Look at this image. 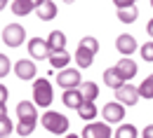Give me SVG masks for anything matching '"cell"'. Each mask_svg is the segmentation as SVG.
<instances>
[{
  "label": "cell",
  "mask_w": 153,
  "mask_h": 138,
  "mask_svg": "<svg viewBox=\"0 0 153 138\" xmlns=\"http://www.w3.org/2000/svg\"><path fill=\"white\" fill-rule=\"evenodd\" d=\"M52 101H54V91H52L50 80H45V77L33 80V103L38 108H50Z\"/></svg>",
  "instance_id": "obj_3"
},
{
  "label": "cell",
  "mask_w": 153,
  "mask_h": 138,
  "mask_svg": "<svg viewBox=\"0 0 153 138\" xmlns=\"http://www.w3.org/2000/svg\"><path fill=\"white\" fill-rule=\"evenodd\" d=\"M137 136H139V131H137L134 124H123L115 131V138H137Z\"/></svg>",
  "instance_id": "obj_23"
},
{
  "label": "cell",
  "mask_w": 153,
  "mask_h": 138,
  "mask_svg": "<svg viewBox=\"0 0 153 138\" xmlns=\"http://www.w3.org/2000/svg\"><path fill=\"white\" fill-rule=\"evenodd\" d=\"M80 47H85V49H90V52H99V40L92 38V35H87V38H82L80 40Z\"/></svg>",
  "instance_id": "obj_26"
},
{
  "label": "cell",
  "mask_w": 153,
  "mask_h": 138,
  "mask_svg": "<svg viewBox=\"0 0 153 138\" xmlns=\"http://www.w3.org/2000/svg\"><path fill=\"white\" fill-rule=\"evenodd\" d=\"M92 61H94V52H90V49H85V47L78 45V49H76V63H78V68H90Z\"/></svg>",
  "instance_id": "obj_17"
},
{
  "label": "cell",
  "mask_w": 153,
  "mask_h": 138,
  "mask_svg": "<svg viewBox=\"0 0 153 138\" xmlns=\"http://www.w3.org/2000/svg\"><path fill=\"white\" fill-rule=\"evenodd\" d=\"M36 73H38V68H36V63L31 59H19L17 63H14V75L19 80H33L36 77Z\"/></svg>",
  "instance_id": "obj_9"
},
{
  "label": "cell",
  "mask_w": 153,
  "mask_h": 138,
  "mask_svg": "<svg viewBox=\"0 0 153 138\" xmlns=\"http://www.w3.org/2000/svg\"><path fill=\"white\" fill-rule=\"evenodd\" d=\"M5 103H7V87L2 84L0 87V108H5Z\"/></svg>",
  "instance_id": "obj_30"
},
{
  "label": "cell",
  "mask_w": 153,
  "mask_h": 138,
  "mask_svg": "<svg viewBox=\"0 0 153 138\" xmlns=\"http://www.w3.org/2000/svg\"><path fill=\"white\" fill-rule=\"evenodd\" d=\"M64 138H82V136H76V134H68V136H64Z\"/></svg>",
  "instance_id": "obj_34"
},
{
  "label": "cell",
  "mask_w": 153,
  "mask_h": 138,
  "mask_svg": "<svg viewBox=\"0 0 153 138\" xmlns=\"http://www.w3.org/2000/svg\"><path fill=\"white\" fill-rule=\"evenodd\" d=\"M137 0H113V5L118 7V9H123V7H132Z\"/></svg>",
  "instance_id": "obj_29"
},
{
  "label": "cell",
  "mask_w": 153,
  "mask_h": 138,
  "mask_svg": "<svg viewBox=\"0 0 153 138\" xmlns=\"http://www.w3.org/2000/svg\"><path fill=\"white\" fill-rule=\"evenodd\" d=\"M17 117H19L17 134H19V136H31L33 129H36V124H38L36 103H31V101H19V103H17Z\"/></svg>",
  "instance_id": "obj_1"
},
{
  "label": "cell",
  "mask_w": 153,
  "mask_h": 138,
  "mask_svg": "<svg viewBox=\"0 0 153 138\" xmlns=\"http://www.w3.org/2000/svg\"><path fill=\"white\" fill-rule=\"evenodd\" d=\"M146 33H149V35H151V38H153V19L149 21V23H146Z\"/></svg>",
  "instance_id": "obj_32"
},
{
  "label": "cell",
  "mask_w": 153,
  "mask_h": 138,
  "mask_svg": "<svg viewBox=\"0 0 153 138\" xmlns=\"http://www.w3.org/2000/svg\"><path fill=\"white\" fill-rule=\"evenodd\" d=\"M139 96H141V94H139V87H132L130 82H125L123 87L115 89V99L120 101L123 105H127V108H130V105H137Z\"/></svg>",
  "instance_id": "obj_5"
},
{
  "label": "cell",
  "mask_w": 153,
  "mask_h": 138,
  "mask_svg": "<svg viewBox=\"0 0 153 138\" xmlns=\"http://www.w3.org/2000/svg\"><path fill=\"white\" fill-rule=\"evenodd\" d=\"M7 73H10V59L2 54L0 56V77H7Z\"/></svg>",
  "instance_id": "obj_28"
},
{
  "label": "cell",
  "mask_w": 153,
  "mask_h": 138,
  "mask_svg": "<svg viewBox=\"0 0 153 138\" xmlns=\"http://www.w3.org/2000/svg\"><path fill=\"white\" fill-rule=\"evenodd\" d=\"M144 138H153V124L144 126Z\"/></svg>",
  "instance_id": "obj_31"
},
{
  "label": "cell",
  "mask_w": 153,
  "mask_h": 138,
  "mask_svg": "<svg viewBox=\"0 0 153 138\" xmlns=\"http://www.w3.org/2000/svg\"><path fill=\"white\" fill-rule=\"evenodd\" d=\"M80 89H82L85 101H94L97 96H99V87H97L94 82H82V84H80Z\"/></svg>",
  "instance_id": "obj_22"
},
{
  "label": "cell",
  "mask_w": 153,
  "mask_h": 138,
  "mask_svg": "<svg viewBox=\"0 0 153 138\" xmlns=\"http://www.w3.org/2000/svg\"><path fill=\"white\" fill-rule=\"evenodd\" d=\"M125 105L120 103V101H113V103H106L104 108H101V115H104V122H108V124H118V122H123L125 117Z\"/></svg>",
  "instance_id": "obj_6"
},
{
  "label": "cell",
  "mask_w": 153,
  "mask_h": 138,
  "mask_svg": "<svg viewBox=\"0 0 153 138\" xmlns=\"http://www.w3.org/2000/svg\"><path fill=\"white\" fill-rule=\"evenodd\" d=\"M31 2H33V5H36V9H38V7L42 5V2H45V0H31Z\"/></svg>",
  "instance_id": "obj_33"
},
{
  "label": "cell",
  "mask_w": 153,
  "mask_h": 138,
  "mask_svg": "<svg viewBox=\"0 0 153 138\" xmlns=\"http://www.w3.org/2000/svg\"><path fill=\"white\" fill-rule=\"evenodd\" d=\"M28 52H31V56H33L36 61H42V59H47V56L52 54L47 40H42V38H31V42H28Z\"/></svg>",
  "instance_id": "obj_10"
},
{
  "label": "cell",
  "mask_w": 153,
  "mask_h": 138,
  "mask_svg": "<svg viewBox=\"0 0 153 138\" xmlns=\"http://www.w3.org/2000/svg\"><path fill=\"white\" fill-rule=\"evenodd\" d=\"M137 17H139V9L137 7H123V9H118V19L123 21V23H134L137 21Z\"/></svg>",
  "instance_id": "obj_21"
},
{
  "label": "cell",
  "mask_w": 153,
  "mask_h": 138,
  "mask_svg": "<svg viewBox=\"0 0 153 138\" xmlns=\"http://www.w3.org/2000/svg\"><path fill=\"white\" fill-rule=\"evenodd\" d=\"M26 40V28L21 23H10L2 28V42L7 47H21Z\"/></svg>",
  "instance_id": "obj_4"
},
{
  "label": "cell",
  "mask_w": 153,
  "mask_h": 138,
  "mask_svg": "<svg viewBox=\"0 0 153 138\" xmlns=\"http://www.w3.org/2000/svg\"><path fill=\"white\" fill-rule=\"evenodd\" d=\"M31 12H36V5H33L31 0H14V2H12V14L26 17V14H31Z\"/></svg>",
  "instance_id": "obj_18"
},
{
  "label": "cell",
  "mask_w": 153,
  "mask_h": 138,
  "mask_svg": "<svg viewBox=\"0 0 153 138\" xmlns=\"http://www.w3.org/2000/svg\"><path fill=\"white\" fill-rule=\"evenodd\" d=\"M151 7H153V0H151Z\"/></svg>",
  "instance_id": "obj_37"
},
{
  "label": "cell",
  "mask_w": 153,
  "mask_h": 138,
  "mask_svg": "<svg viewBox=\"0 0 153 138\" xmlns=\"http://www.w3.org/2000/svg\"><path fill=\"white\" fill-rule=\"evenodd\" d=\"M115 49L123 54V56H130L132 52H137V40L130 35V33H123L115 38Z\"/></svg>",
  "instance_id": "obj_11"
},
{
  "label": "cell",
  "mask_w": 153,
  "mask_h": 138,
  "mask_svg": "<svg viewBox=\"0 0 153 138\" xmlns=\"http://www.w3.org/2000/svg\"><path fill=\"white\" fill-rule=\"evenodd\" d=\"M47 45H50L52 54H61V52H66V35L61 31H52L47 38Z\"/></svg>",
  "instance_id": "obj_14"
},
{
  "label": "cell",
  "mask_w": 153,
  "mask_h": 138,
  "mask_svg": "<svg viewBox=\"0 0 153 138\" xmlns=\"http://www.w3.org/2000/svg\"><path fill=\"white\" fill-rule=\"evenodd\" d=\"M57 84L61 89H78L82 82H80V70H73V68H64L59 70L57 75Z\"/></svg>",
  "instance_id": "obj_7"
},
{
  "label": "cell",
  "mask_w": 153,
  "mask_h": 138,
  "mask_svg": "<svg viewBox=\"0 0 153 138\" xmlns=\"http://www.w3.org/2000/svg\"><path fill=\"white\" fill-rule=\"evenodd\" d=\"M36 14H38V19H42V21H52L57 17V5H54L52 0H45L38 9H36Z\"/></svg>",
  "instance_id": "obj_16"
},
{
  "label": "cell",
  "mask_w": 153,
  "mask_h": 138,
  "mask_svg": "<svg viewBox=\"0 0 153 138\" xmlns=\"http://www.w3.org/2000/svg\"><path fill=\"white\" fill-rule=\"evenodd\" d=\"M139 54H141V59H144V61L151 63V61H153V42H144L141 49H139Z\"/></svg>",
  "instance_id": "obj_27"
},
{
  "label": "cell",
  "mask_w": 153,
  "mask_h": 138,
  "mask_svg": "<svg viewBox=\"0 0 153 138\" xmlns=\"http://www.w3.org/2000/svg\"><path fill=\"white\" fill-rule=\"evenodd\" d=\"M139 94H141L144 99H153V73L139 84Z\"/></svg>",
  "instance_id": "obj_25"
},
{
  "label": "cell",
  "mask_w": 153,
  "mask_h": 138,
  "mask_svg": "<svg viewBox=\"0 0 153 138\" xmlns=\"http://www.w3.org/2000/svg\"><path fill=\"white\" fill-rule=\"evenodd\" d=\"M104 82H106V87L118 89V87H123L127 80L123 77V73L118 70V66H113V68H106V70H104Z\"/></svg>",
  "instance_id": "obj_13"
},
{
  "label": "cell",
  "mask_w": 153,
  "mask_h": 138,
  "mask_svg": "<svg viewBox=\"0 0 153 138\" xmlns=\"http://www.w3.org/2000/svg\"><path fill=\"white\" fill-rule=\"evenodd\" d=\"M0 122H2V129H0L2 138H10V131H12V119H10V115H7V110H5V108H0Z\"/></svg>",
  "instance_id": "obj_24"
},
{
  "label": "cell",
  "mask_w": 153,
  "mask_h": 138,
  "mask_svg": "<svg viewBox=\"0 0 153 138\" xmlns=\"http://www.w3.org/2000/svg\"><path fill=\"white\" fill-rule=\"evenodd\" d=\"M64 2H73V0H64Z\"/></svg>",
  "instance_id": "obj_36"
},
{
  "label": "cell",
  "mask_w": 153,
  "mask_h": 138,
  "mask_svg": "<svg viewBox=\"0 0 153 138\" xmlns=\"http://www.w3.org/2000/svg\"><path fill=\"white\" fill-rule=\"evenodd\" d=\"M115 66H118V70L123 73V77H125V80H132L134 75H137V63H134L130 56H123Z\"/></svg>",
  "instance_id": "obj_15"
},
{
  "label": "cell",
  "mask_w": 153,
  "mask_h": 138,
  "mask_svg": "<svg viewBox=\"0 0 153 138\" xmlns=\"http://www.w3.org/2000/svg\"><path fill=\"white\" fill-rule=\"evenodd\" d=\"M0 5H2V7H5V5H7V0H0Z\"/></svg>",
  "instance_id": "obj_35"
},
{
  "label": "cell",
  "mask_w": 153,
  "mask_h": 138,
  "mask_svg": "<svg viewBox=\"0 0 153 138\" xmlns=\"http://www.w3.org/2000/svg\"><path fill=\"white\" fill-rule=\"evenodd\" d=\"M68 63H71L68 52H61V54H50V66H52L54 70H64V68H68Z\"/></svg>",
  "instance_id": "obj_19"
},
{
  "label": "cell",
  "mask_w": 153,
  "mask_h": 138,
  "mask_svg": "<svg viewBox=\"0 0 153 138\" xmlns=\"http://www.w3.org/2000/svg\"><path fill=\"white\" fill-rule=\"evenodd\" d=\"M61 101H64V105L66 108H80L82 103H85V96H82V89H64V96H61Z\"/></svg>",
  "instance_id": "obj_12"
},
{
  "label": "cell",
  "mask_w": 153,
  "mask_h": 138,
  "mask_svg": "<svg viewBox=\"0 0 153 138\" xmlns=\"http://www.w3.org/2000/svg\"><path fill=\"white\" fill-rule=\"evenodd\" d=\"M108 122H90L82 129V138H111V126H106Z\"/></svg>",
  "instance_id": "obj_8"
},
{
  "label": "cell",
  "mask_w": 153,
  "mask_h": 138,
  "mask_svg": "<svg viewBox=\"0 0 153 138\" xmlns=\"http://www.w3.org/2000/svg\"><path fill=\"white\" fill-rule=\"evenodd\" d=\"M78 115L85 119V122H92L97 117V108H94V101H85L80 108H78Z\"/></svg>",
  "instance_id": "obj_20"
},
{
  "label": "cell",
  "mask_w": 153,
  "mask_h": 138,
  "mask_svg": "<svg viewBox=\"0 0 153 138\" xmlns=\"http://www.w3.org/2000/svg\"><path fill=\"white\" fill-rule=\"evenodd\" d=\"M40 124L50 131V134H57V136H64L66 131H68V126H71V122L66 115H61L57 110H47L42 117H40Z\"/></svg>",
  "instance_id": "obj_2"
}]
</instances>
